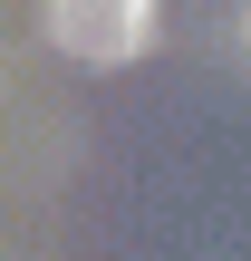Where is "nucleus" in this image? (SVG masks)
<instances>
[{
  "label": "nucleus",
  "instance_id": "obj_1",
  "mask_svg": "<svg viewBox=\"0 0 251 261\" xmlns=\"http://www.w3.org/2000/svg\"><path fill=\"white\" fill-rule=\"evenodd\" d=\"M48 39L77 68H126L155 39V0H48Z\"/></svg>",
  "mask_w": 251,
  "mask_h": 261
},
{
  "label": "nucleus",
  "instance_id": "obj_2",
  "mask_svg": "<svg viewBox=\"0 0 251 261\" xmlns=\"http://www.w3.org/2000/svg\"><path fill=\"white\" fill-rule=\"evenodd\" d=\"M242 39H251V10H242Z\"/></svg>",
  "mask_w": 251,
  "mask_h": 261
}]
</instances>
